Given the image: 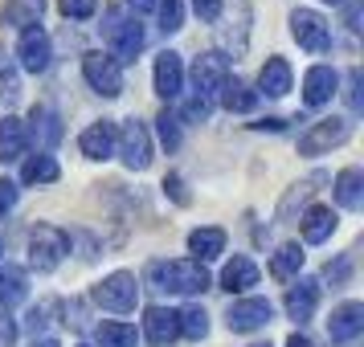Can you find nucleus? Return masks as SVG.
<instances>
[{"mask_svg": "<svg viewBox=\"0 0 364 347\" xmlns=\"http://www.w3.org/2000/svg\"><path fill=\"white\" fill-rule=\"evenodd\" d=\"M148 278L156 290H168V294H200L209 290V270L200 262H156L148 270Z\"/></svg>", "mask_w": 364, "mask_h": 347, "instance_id": "obj_1", "label": "nucleus"}, {"mask_svg": "<svg viewBox=\"0 0 364 347\" xmlns=\"http://www.w3.org/2000/svg\"><path fill=\"white\" fill-rule=\"evenodd\" d=\"M70 253V237L58 225H33L29 233V265L41 270V274H50L62 265V258Z\"/></svg>", "mask_w": 364, "mask_h": 347, "instance_id": "obj_2", "label": "nucleus"}, {"mask_svg": "<svg viewBox=\"0 0 364 347\" xmlns=\"http://www.w3.org/2000/svg\"><path fill=\"white\" fill-rule=\"evenodd\" d=\"M107 41H111V57L115 62H135L139 50H144V25L132 17H123V9H107Z\"/></svg>", "mask_w": 364, "mask_h": 347, "instance_id": "obj_3", "label": "nucleus"}, {"mask_svg": "<svg viewBox=\"0 0 364 347\" xmlns=\"http://www.w3.org/2000/svg\"><path fill=\"white\" fill-rule=\"evenodd\" d=\"M95 302H99L102 311L132 314V311H135V302H139V282H135V274H127V270H115V274H107V278L95 286Z\"/></svg>", "mask_w": 364, "mask_h": 347, "instance_id": "obj_4", "label": "nucleus"}, {"mask_svg": "<svg viewBox=\"0 0 364 347\" xmlns=\"http://www.w3.org/2000/svg\"><path fill=\"white\" fill-rule=\"evenodd\" d=\"M352 139V119H319V123H311L307 131H303V139H299V151L303 155H323V151L340 148V143H348Z\"/></svg>", "mask_w": 364, "mask_h": 347, "instance_id": "obj_5", "label": "nucleus"}, {"mask_svg": "<svg viewBox=\"0 0 364 347\" xmlns=\"http://www.w3.org/2000/svg\"><path fill=\"white\" fill-rule=\"evenodd\" d=\"M82 74H86V82L99 90L102 99H119L123 94V66H119L111 53H86L82 57Z\"/></svg>", "mask_w": 364, "mask_h": 347, "instance_id": "obj_6", "label": "nucleus"}, {"mask_svg": "<svg viewBox=\"0 0 364 347\" xmlns=\"http://www.w3.org/2000/svg\"><path fill=\"white\" fill-rule=\"evenodd\" d=\"M291 37H295L307 53H323L331 45L328 21L319 17L315 9H295V13H291Z\"/></svg>", "mask_w": 364, "mask_h": 347, "instance_id": "obj_7", "label": "nucleus"}, {"mask_svg": "<svg viewBox=\"0 0 364 347\" xmlns=\"http://www.w3.org/2000/svg\"><path fill=\"white\" fill-rule=\"evenodd\" d=\"M115 143H119L123 164L132 167V172H144V167L151 164V135L139 119H127V123H123V131H119Z\"/></svg>", "mask_w": 364, "mask_h": 347, "instance_id": "obj_8", "label": "nucleus"}, {"mask_svg": "<svg viewBox=\"0 0 364 347\" xmlns=\"http://www.w3.org/2000/svg\"><path fill=\"white\" fill-rule=\"evenodd\" d=\"M17 57H21V70H29V74H41V70H50V57H53V45H50V33L41 29V25H29L17 41Z\"/></svg>", "mask_w": 364, "mask_h": 347, "instance_id": "obj_9", "label": "nucleus"}, {"mask_svg": "<svg viewBox=\"0 0 364 347\" xmlns=\"http://www.w3.org/2000/svg\"><path fill=\"white\" fill-rule=\"evenodd\" d=\"M274 319V307L266 302V298H242V302H233L230 314H225V323H230V331H237V335H250V331H262L266 323Z\"/></svg>", "mask_w": 364, "mask_h": 347, "instance_id": "obj_10", "label": "nucleus"}, {"mask_svg": "<svg viewBox=\"0 0 364 347\" xmlns=\"http://www.w3.org/2000/svg\"><path fill=\"white\" fill-rule=\"evenodd\" d=\"M225 78H230V57H225V53L209 50V53H200L197 62H193V82H197L200 94H217Z\"/></svg>", "mask_w": 364, "mask_h": 347, "instance_id": "obj_11", "label": "nucleus"}, {"mask_svg": "<svg viewBox=\"0 0 364 347\" xmlns=\"http://www.w3.org/2000/svg\"><path fill=\"white\" fill-rule=\"evenodd\" d=\"M360 331H364V302H344V307L331 311V319H328L331 343H352Z\"/></svg>", "mask_w": 364, "mask_h": 347, "instance_id": "obj_12", "label": "nucleus"}, {"mask_svg": "<svg viewBox=\"0 0 364 347\" xmlns=\"http://www.w3.org/2000/svg\"><path fill=\"white\" fill-rule=\"evenodd\" d=\"M144 335H148L151 347H168L176 335H181L176 311H168V307H148V311H144Z\"/></svg>", "mask_w": 364, "mask_h": 347, "instance_id": "obj_13", "label": "nucleus"}, {"mask_svg": "<svg viewBox=\"0 0 364 347\" xmlns=\"http://www.w3.org/2000/svg\"><path fill=\"white\" fill-rule=\"evenodd\" d=\"M336 86H340V78H336L331 66H311L307 78H303V102L307 106H328L336 99Z\"/></svg>", "mask_w": 364, "mask_h": 347, "instance_id": "obj_14", "label": "nucleus"}, {"mask_svg": "<svg viewBox=\"0 0 364 347\" xmlns=\"http://www.w3.org/2000/svg\"><path fill=\"white\" fill-rule=\"evenodd\" d=\"M181 86H184V62H181V53L164 50L160 57H156V94L172 102L176 94H181Z\"/></svg>", "mask_w": 364, "mask_h": 347, "instance_id": "obj_15", "label": "nucleus"}, {"mask_svg": "<svg viewBox=\"0 0 364 347\" xmlns=\"http://www.w3.org/2000/svg\"><path fill=\"white\" fill-rule=\"evenodd\" d=\"M319 307V282L315 278H299L291 290H287V314L295 319V323H307Z\"/></svg>", "mask_w": 364, "mask_h": 347, "instance_id": "obj_16", "label": "nucleus"}, {"mask_svg": "<svg viewBox=\"0 0 364 347\" xmlns=\"http://www.w3.org/2000/svg\"><path fill=\"white\" fill-rule=\"evenodd\" d=\"M78 148H82L86 160H111L115 155V127L102 119V123H90L78 139Z\"/></svg>", "mask_w": 364, "mask_h": 347, "instance_id": "obj_17", "label": "nucleus"}, {"mask_svg": "<svg viewBox=\"0 0 364 347\" xmlns=\"http://www.w3.org/2000/svg\"><path fill=\"white\" fill-rule=\"evenodd\" d=\"M336 221H340V216L331 213L328 204H315V209H307V213H303V221H299V225H303V241H307V246H323L331 233H336Z\"/></svg>", "mask_w": 364, "mask_h": 347, "instance_id": "obj_18", "label": "nucleus"}, {"mask_svg": "<svg viewBox=\"0 0 364 347\" xmlns=\"http://www.w3.org/2000/svg\"><path fill=\"white\" fill-rule=\"evenodd\" d=\"M29 148V131H25V123L13 115L0 119V164H9V160H21Z\"/></svg>", "mask_w": 364, "mask_h": 347, "instance_id": "obj_19", "label": "nucleus"}, {"mask_svg": "<svg viewBox=\"0 0 364 347\" xmlns=\"http://www.w3.org/2000/svg\"><path fill=\"white\" fill-rule=\"evenodd\" d=\"M258 90H262L266 99L291 94V66H287V57H266L262 74H258Z\"/></svg>", "mask_w": 364, "mask_h": 347, "instance_id": "obj_20", "label": "nucleus"}, {"mask_svg": "<svg viewBox=\"0 0 364 347\" xmlns=\"http://www.w3.org/2000/svg\"><path fill=\"white\" fill-rule=\"evenodd\" d=\"M336 200H340V209H348V213H360L364 209V172L360 167H344L336 176Z\"/></svg>", "mask_w": 364, "mask_h": 347, "instance_id": "obj_21", "label": "nucleus"}, {"mask_svg": "<svg viewBox=\"0 0 364 347\" xmlns=\"http://www.w3.org/2000/svg\"><path fill=\"white\" fill-rule=\"evenodd\" d=\"M250 286H258V265L237 253V258H233V262H225V270H221V290L242 294V290H250Z\"/></svg>", "mask_w": 364, "mask_h": 347, "instance_id": "obj_22", "label": "nucleus"}, {"mask_svg": "<svg viewBox=\"0 0 364 347\" xmlns=\"http://www.w3.org/2000/svg\"><path fill=\"white\" fill-rule=\"evenodd\" d=\"M188 249L197 253L193 262H213V258H221L225 253V229H217V225H209V229H193L188 233Z\"/></svg>", "mask_w": 364, "mask_h": 347, "instance_id": "obj_23", "label": "nucleus"}, {"mask_svg": "<svg viewBox=\"0 0 364 347\" xmlns=\"http://www.w3.org/2000/svg\"><path fill=\"white\" fill-rule=\"evenodd\" d=\"M217 94H221V106L233 111V115H250V111L258 106V90H250V86L237 82V78H225Z\"/></svg>", "mask_w": 364, "mask_h": 347, "instance_id": "obj_24", "label": "nucleus"}, {"mask_svg": "<svg viewBox=\"0 0 364 347\" xmlns=\"http://www.w3.org/2000/svg\"><path fill=\"white\" fill-rule=\"evenodd\" d=\"M29 123H33V139L41 143V148H53V143L62 139V119H58V111L46 106V102H37V106H33Z\"/></svg>", "mask_w": 364, "mask_h": 347, "instance_id": "obj_25", "label": "nucleus"}, {"mask_svg": "<svg viewBox=\"0 0 364 347\" xmlns=\"http://www.w3.org/2000/svg\"><path fill=\"white\" fill-rule=\"evenodd\" d=\"M25 294H29V286H25V274H21V270H13V265H4V270H0V311L9 314Z\"/></svg>", "mask_w": 364, "mask_h": 347, "instance_id": "obj_26", "label": "nucleus"}, {"mask_svg": "<svg viewBox=\"0 0 364 347\" xmlns=\"http://www.w3.org/2000/svg\"><path fill=\"white\" fill-rule=\"evenodd\" d=\"M58 176H62V167H58V160L46 155V151H41V155H29L25 167H21V180L25 184H53Z\"/></svg>", "mask_w": 364, "mask_h": 347, "instance_id": "obj_27", "label": "nucleus"}, {"mask_svg": "<svg viewBox=\"0 0 364 347\" xmlns=\"http://www.w3.org/2000/svg\"><path fill=\"white\" fill-rule=\"evenodd\" d=\"M299 270H303V249H299L295 241H287V246L274 249V258H270V274H274V278L287 282V278H295Z\"/></svg>", "mask_w": 364, "mask_h": 347, "instance_id": "obj_28", "label": "nucleus"}, {"mask_svg": "<svg viewBox=\"0 0 364 347\" xmlns=\"http://www.w3.org/2000/svg\"><path fill=\"white\" fill-rule=\"evenodd\" d=\"M41 9H46V0H9L4 9H0V17H4V25H37L41 21Z\"/></svg>", "mask_w": 364, "mask_h": 347, "instance_id": "obj_29", "label": "nucleus"}, {"mask_svg": "<svg viewBox=\"0 0 364 347\" xmlns=\"http://www.w3.org/2000/svg\"><path fill=\"white\" fill-rule=\"evenodd\" d=\"M95 339H99L102 347H135V327L132 323H99L95 327Z\"/></svg>", "mask_w": 364, "mask_h": 347, "instance_id": "obj_30", "label": "nucleus"}, {"mask_svg": "<svg viewBox=\"0 0 364 347\" xmlns=\"http://www.w3.org/2000/svg\"><path fill=\"white\" fill-rule=\"evenodd\" d=\"M176 319H181V335H188V339H205L209 335V314H205V307H184Z\"/></svg>", "mask_w": 364, "mask_h": 347, "instance_id": "obj_31", "label": "nucleus"}, {"mask_svg": "<svg viewBox=\"0 0 364 347\" xmlns=\"http://www.w3.org/2000/svg\"><path fill=\"white\" fill-rule=\"evenodd\" d=\"M323 180H328V176H323V172H315L311 180L295 184V192H287V200H282V209H279V221H282V225L291 221V213H295V204H299V200H307V197L315 192V184H323Z\"/></svg>", "mask_w": 364, "mask_h": 347, "instance_id": "obj_32", "label": "nucleus"}, {"mask_svg": "<svg viewBox=\"0 0 364 347\" xmlns=\"http://www.w3.org/2000/svg\"><path fill=\"white\" fill-rule=\"evenodd\" d=\"M156 135H160V143H164L168 151H176L181 148V119L164 111V115L156 119Z\"/></svg>", "mask_w": 364, "mask_h": 347, "instance_id": "obj_33", "label": "nucleus"}, {"mask_svg": "<svg viewBox=\"0 0 364 347\" xmlns=\"http://www.w3.org/2000/svg\"><path fill=\"white\" fill-rule=\"evenodd\" d=\"M160 4V25H164V33H176L184 25V0H156Z\"/></svg>", "mask_w": 364, "mask_h": 347, "instance_id": "obj_34", "label": "nucleus"}, {"mask_svg": "<svg viewBox=\"0 0 364 347\" xmlns=\"http://www.w3.org/2000/svg\"><path fill=\"white\" fill-rule=\"evenodd\" d=\"M58 9H62V17L70 21H86L99 13V0H58Z\"/></svg>", "mask_w": 364, "mask_h": 347, "instance_id": "obj_35", "label": "nucleus"}, {"mask_svg": "<svg viewBox=\"0 0 364 347\" xmlns=\"http://www.w3.org/2000/svg\"><path fill=\"white\" fill-rule=\"evenodd\" d=\"M209 111H213V106H209V99H205V94H193V99L184 102V119H188V123H205V119H209Z\"/></svg>", "mask_w": 364, "mask_h": 347, "instance_id": "obj_36", "label": "nucleus"}, {"mask_svg": "<svg viewBox=\"0 0 364 347\" xmlns=\"http://www.w3.org/2000/svg\"><path fill=\"white\" fill-rule=\"evenodd\" d=\"M348 274H352V258H348V253H340V258H336V265L328 262V270H323V278H328L331 286H340V282H348Z\"/></svg>", "mask_w": 364, "mask_h": 347, "instance_id": "obj_37", "label": "nucleus"}, {"mask_svg": "<svg viewBox=\"0 0 364 347\" xmlns=\"http://www.w3.org/2000/svg\"><path fill=\"white\" fill-rule=\"evenodd\" d=\"M360 86H364V74H360V70H352V74H348V106H352V111H360V106H364Z\"/></svg>", "mask_w": 364, "mask_h": 347, "instance_id": "obj_38", "label": "nucleus"}, {"mask_svg": "<svg viewBox=\"0 0 364 347\" xmlns=\"http://www.w3.org/2000/svg\"><path fill=\"white\" fill-rule=\"evenodd\" d=\"M221 4H225V0H193V13H197L200 21H217L221 17Z\"/></svg>", "mask_w": 364, "mask_h": 347, "instance_id": "obj_39", "label": "nucleus"}, {"mask_svg": "<svg viewBox=\"0 0 364 347\" xmlns=\"http://www.w3.org/2000/svg\"><path fill=\"white\" fill-rule=\"evenodd\" d=\"M13 204H17V184H13V180H0V216L13 213Z\"/></svg>", "mask_w": 364, "mask_h": 347, "instance_id": "obj_40", "label": "nucleus"}, {"mask_svg": "<svg viewBox=\"0 0 364 347\" xmlns=\"http://www.w3.org/2000/svg\"><path fill=\"white\" fill-rule=\"evenodd\" d=\"M164 192H172V200L176 204H188V192H184V180L172 172V176H164Z\"/></svg>", "mask_w": 364, "mask_h": 347, "instance_id": "obj_41", "label": "nucleus"}, {"mask_svg": "<svg viewBox=\"0 0 364 347\" xmlns=\"http://www.w3.org/2000/svg\"><path fill=\"white\" fill-rule=\"evenodd\" d=\"M13 343H17V323L0 311V347H13Z\"/></svg>", "mask_w": 364, "mask_h": 347, "instance_id": "obj_42", "label": "nucleus"}, {"mask_svg": "<svg viewBox=\"0 0 364 347\" xmlns=\"http://www.w3.org/2000/svg\"><path fill=\"white\" fill-rule=\"evenodd\" d=\"M0 90H4L9 99H17V94H21V90H17V74H13V70H0Z\"/></svg>", "mask_w": 364, "mask_h": 347, "instance_id": "obj_43", "label": "nucleus"}, {"mask_svg": "<svg viewBox=\"0 0 364 347\" xmlns=\"http://www.w3.org/2000/svg\"><path fill=\"white\" fill-rule=\"evenodd\" d=\"M348 4V29H360V4L356 0H344Z\"/></svg>", "mask_w": 364, "mask_h": 347, "instance_id": "obj_44", "label": "nucleus"}, {"mask_svg": "<svg viewBox=\"0 0 364 347\" xmlns=\"http://www.w3.org/2000/svg\"><path fill=\"white\" fill-rule=\"evenodd\" d=\"M258 131H282V119H262V123H254Z\"/></svg>", "mask_w": 364, "mask_h": 347, "instance_id": "obj_45", "label": "nucleus"}, {"mask_svg": "<svg viewBox=\"0 0 364 347\" xmlns=\"http://www.w3.org/2000/svg\"><path fill=\"white\" fill-rule=\"evenodd\" d=\"M127 4H132L135 13H148V9H156V0H127Z\"/></svg>", "mask_w": 364, "mask_h": 347, "instance_id": "obj_46", "label": "nucleus"}, {"mask_svg": "<svg viewBox=\"0 0 364 347\" xmlns=\"http://www.w3.org/2000/svg\"><path fill=\"white\" fill-rule=\"evenodd\" d=\"M287 347H311V339H303V335H299V331H295V335L287 339Z\"/></svg>", "mask_w": 364, "mask_h": 347, "instance_id": "obj_47", "label": "nucleus"}, {"mask_svg": "<svg viewBox=\"0 0 364 347\" xmlns=\"http://www.w3.org/2000/svg\"><path fill=\"white\" fill-rule=\"evenodd\" d=\"M29 347H62V343H58V339H33Z\"/></svg>", "mask_w": 364, "mask_h": 347, "instance_id": "obj_48", "label": "nucleus"}, {"mask_svg": "<svg viewBox=\"0 0 364 347\" xmlns=\"http://www.w3.org/2000/svg\"><path fill=\"white\" fill-rule=\"evenodd\" d=\"M328 4H344V0H328Z\"/></svg>", "mask_w": 364, "mask_h": 347, "instance_id": "obj_49", "label": "nucleus"}, {"mask_svg": "<svg viewBox=\"0 0 364 347\" xmlns=\"http://www.w3.org/2000/svg\"><path fill=\"white\" fill-rule=\"evenodd\" d=\"M254 347H270V343H254Z\"/></svg>", "mask_w": 364, "mask_h": 347, "instance_id": "obj_50", "label": "nucleus"}, {"mask_svg": "<svg viewBox=\"0 0 364 347\" xmlns=\"http://www.w3.org/2000/svg\"><path fill=\"white\" fill-rule=\"evenodd\" d=\"M0 253H4V241H0Z\"/></svg>", "mask_w": 364, "mask_h": 347, "instance_id": "obj_51", "label": "nucleus"}]
</instances>
